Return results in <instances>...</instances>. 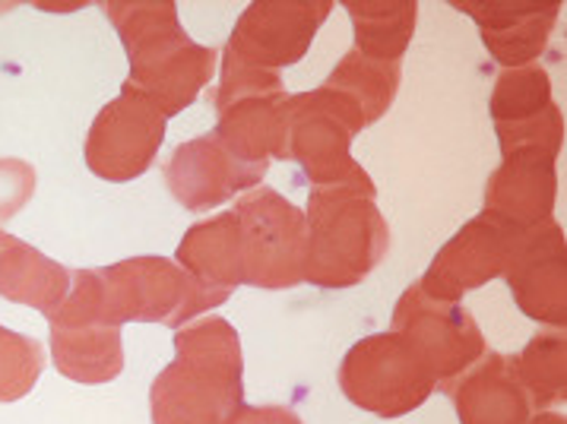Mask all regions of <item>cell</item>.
Returning a JSON list of instances; mask_svg holds the SVG:
<instances>
[{"label":"cell","mask_w":567,"mask_h":424,"mask_svg":"<svg viewBox=\"0 0 567 424\" xmlns=\"http://www.w3.org/2000/svg\"><path fill=\"white\" fill-rule=\"evenodd\" d=\"M178 358L153 383L156 424H231L245 405L238 333L209 317L175 335Z\"/></svg>","instance_id":"1"},{"label":"cell","mask_w":567,"mask_h":424,"mask_svg":"<svg viewBox=\"0 0 567 424\" xmlns=\"http://www.w3.org/2000/svg\"><path fill=\"white\" fill-rule=\"evenodd\" d=\"M109 13L131 58V80L124 86L153 102L165 117L194 105L216 70V51L184 35L178 7L109 3Z\"/></svg>","instance_id":"2"},{"label":"cell","mask_w":567,"mask_h":424,"mask_svg":"<svg viewBox=\"0 0 567 424\" xmlns=\"http://www.w3.org/2000/svg\"><path fill=\"white\" fill-rule=\"evenodd\" d=\"M305 219V279L320 289H349L384 260L390 231L374 197L349 187H315Z\"/></svg>","instance_id":"3"},{"label":"cell","mask_w":567,"mask_h":424,"mask_svg":"<svg viewBox=\"0 0 567 424\" xmlns=\"http://www.w3.org/2000/svg\"><path fill=\"white\" fill-rule=\"evenodd\" d=\"M286 114L289 158L301 162L315 187H349L364 197H374V184L368 180L362 165L349 156L352 136L368 127L355 102H349L342 92L330 86H320L315 92L286 99Z\"/></svg>","instance_id":"4"},{"label":"cell","mask_w":567,"mask_h":424,"mask_svg":"<svg viewBox=\"0 0 567 424\" xmlns=\"http://www.w3.org/2000/svg\"><path fill=\"white\" fill-rule=\"evenodd\" d=\"M340 386L349 402L384 418L406 415L437 390L429 361L400 330L355 342L342 358Z\"/></svg>","instance_id":"5"},{"label":"cell","mask_w":567,"mask_h":424,"mask_svg":"<svg viewBox=\"0 0 567 424\" xmlns=\"http://www.w3.org/2000/svg\"><path fill=\"white\" fill-rule=\"evenodd\" d=\"M241 231V282L260 289H289L305 282L308 219L270 187L245 194L238 206Z\"/></svg>","instance_id":"6"},{"label":"cell","mask_w":567,"mask_h":424,"mask_svg":"<svg viewBox=\"0 0 567 424\" xmlns=\"http://www.w3.org/2000/svg\"><path fill=\"white\" fill-rule=\"evenodd\" d=\"M102 286L109 308L117 323L156 320L168 327H182L206 308L223 304L231 291L206 289L190 272H182L168 260H131L112 269H102Z\"/></svg>","instance_id":"7"},{"label":"cell","mask_w":567,"mask_h":424,"mask_svg":"<svg viewBox=\"0 0 567 424\" xmlns=\"http://www.w3.org/2000/svg\"><path fill=\"white\" fill-rule=\"evenodd\" d=\"M393 330L406 335L429 361L437 390H454L456 380L488 352L476 320L463 304L434 301L419 286L403 291L393 311Z\"/></svg>","instance_id":"8"},{"label":"cell","mask_w":567,"mask_h":424,"mask_svg":"<svg viewBox=\"0 0 567 424\" xmlns=\"http://www.w3.org/2000/svg\"><path fill=\"white\" fill-rule=\"evenodd\" d=\"M526 228L507 223L495 213H482L473 223H466L444 250L432 260V267L422 279V294L434 301H454L460 304L463 291L478 289L504 276L511 267L517 247H520Z\"/></svg>","instance_id":"9"},{"label":"cell","mask_w":567,"mask_h":424,"mask_svg":"<svg viewBox=\"0 0 567 424\" xmlns=\"http://www.w3.org/2000/svg\"><path fill=\"white\" fill-rule=\"evenodd\" d=\"M492 117L501 139V156L539 153L555 158L565 143V121L551 102L548 73L536 64L504 70L492 92Z\"/></svg>","instance_id":"10"},{"label":"cell","mask_w":567,"mask_h":424,"mask_svg":"<svg viewBox=\"0 0 567 424\" xmlns=\"http://www.w3.org/2000/svg\"><path fill=\"white\" fill-rule=\"evenodd\" d=\"M165 136V114L140 92L127 90L105 105L90 131L86 162L99 178H140L159 153Z\"/></svg>","instance_id":"11"},{"label":"cell","mask_w":567,"mask_h":424,"mask_svg":"<svg viewBox=\"0 0 567 424\" xmlns=\"http://www.w3.org/2000/svg\"><path fill=\"white\" fill-rule=\"evenodd\" d=\"M333 3H250L228 39L226 54L257 70L289 68L308 54Z\"/></svg>","instance_id":"12"},{"label":"cell","mask_w":567,"mask_h":424,"mask_svg":"<svg viewBox=\"0 0 567 424\" xmlns=\"http://www.w3.org/2000/svg\"><path fill=\"white\" fill-rule=\"evenodd\" d=\"M504 279L526 317L565 330V235L551 219L526 228Z\"/></svg>","instance_id":"13"},{"label":"cell","mask_w":567,"mask_h":424,"mask_svg":"<svg viewBox=\"0 0 567 424\" xmlns=\"http://www.w3.org/2000/svg\"><path fill=\"white\" fill-rule=\"evenodd\" d=\"M267 165H248L235 158L216 134L184 143L168 162V187L187 209H209L228 197L257 187Z\"/></svg>","instance_id":"14"},{"label":"cell","mask_w":567,"mask_h":424,"mask_svg":"<svg viewBox=\"0 0 567 424\" xmlns=\"http://www.w3.org/2000/svg\"><path fill=\"white\" fill-rule=\"evenodd\" d=\"M476 20L488 54L507 70L529 68L543 54L561 13L558 3H454Z\"/></svg>","instance_id":"15"},{"label":"cell","mask_w":567,"mask_h":424,"mask_svg":"<svg viewBox=\"0 0 567 424\" xmlns=\"http://www.w3.org/2000/svg\"><path fill=\"white\" fill-rule=\"evenodd\" d=\"M555 206V158L539 153L504 156L485 187V213H495L520 228H536L551 219Z\"/></svg>","instance_id":"16"},{"label":"cell","mask_w":567,"mask_h":424,"mask_svg":"<svg viewBox=\"0 0 567 424\" xmlns=\"http://www.w3.org/2000/svg\"><path fill=\"white\" fill-rule=\"evenodd\" d=\"M451 393L463 424H529V396L498 352L478 358Z\"/></svg>","instance_id":"17"},{"label":"cell","mask_w":567,"mask_h":424,"mask_svg":"<svg viewBox=\"0 0 567 424\" xmlns=\"http://www.w3.org/2000/svg\"><path fill=\"white\" fill-rule=\"evenodd\" d=\"M213 134L228 153L248 165H267V156L289 158L286 95H245L219 112Z\"/></svg>","instance_id":"18"},{"label":"cell","mask_w":567,"mask_h":424,"mask_svg":"<svg viewBox=\"0 0 567 424\" xmlns=\"http://www.w3.org/2000/svg\"><path fill=\"white\" fill-rule=\"evenodd\" d=\"M178 260L206 289L231 291L241 282V231L238 216L223 213L209 223L194 225L178 247Z\"/></svg>","instance_id":"19"},{"label":"cell","mask_w":567,"mask_h":424,"mask_svg":"<svg viewBox=\"0 0 567 424\" xmlns=\"http://www.w3.org/2000/svg\"><path fill=\"white\" fill-rule=\"evenodd\" d=\"M346 10L352 13L355 25V42L359 54L371 61H386V64H400L403 51L412 42L415 32V13L419 3L412 0H349Z\"/></svg>","instance_id":"20"},{"label":"cell","mask_w":567,"mask_h":424,"mask_svg":"<svg viewBox=\"0 0 567 424\" xmlns=\"http://www.w3.org/2000/svg\"><path fill=\"white\" fill-rule=\"evenodd\" d=\"M323 86L342 92L349 102L359 105L364 124H374L393 105V95L400 86V64L371 61L359 51H349Z\"/></svg>","instance_id":"21"},{"label":"cell","mask_w":567,"mask_h":424,"mask_svg":"<svg viewBox=\"0 0 567 424\" xmlns=\"http://www.w3.org/2000/svg\"><path fill=\"white\" fill-rule=\"evenodd\" d=\"M514 378L529 396V405L548 409L565 402V333L536 335L520 355L507 358Z\"/></svg>","instance_id":"22"},{"label":"cell","mask_w":567,"mask_h":424,"mask_svg":"<svg viewBox=\"0 0 567 424\" xmlns=\"http://www.w3.org/2000/svg\"><path fill=\"white\" fill-rule=\"evenodd\" d=\"M231 424H301V422H298L296 412H289V409H276V405H267V409H248V405H241Z\"/></svg>","instance_id":"23"},{"label":"cell","mask_w":567,"mask_h":424,"mask_svg":"<svg viewBox=\"0 0 567 424\" xmlns=\"http://www.w3.org/2000/svg\"><path fill=\"white\" fill-rule=\"evenodd\" d=\"M529 424H567V422H565V415H555V412H545V415H539L536 422H529Z\"/></svg>","instance_id":"24"}]
</instances>
